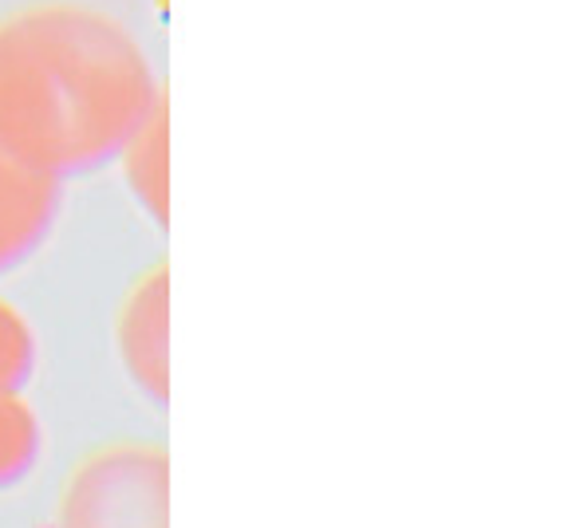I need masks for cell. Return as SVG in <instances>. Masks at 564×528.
<instances>
[{"instance_id":"1","label":"cell","mask_w":564,"mask_h":528,"mask_svg":"<svg viewBox=\"0 0 564 528\" xmlns=\"http://www.w3.org/2000/svg\"><path fill=\"white\" fill-rule=\"evenodd\" d=\"M162 103L151 56L122 20L76 0L0 20V142L59 186L111 166Z\"/></svg>"},{"instance_id":"2","label":"cell","mask_w":564,"mask_h":528,"mask_svg":"<svg viewBox=\"0 0 564 528\" xmlns=\"http://www.w3.org/2000/svg\"><path fill=\"white\" fill-rule=\"evenodd\" d=\"M59 528H170V462L162 446L115 442L87 453L59 497Z\"/></svg>"},{"instance_id":"3","label":"cell","mask_w":564,"mask_h":528,"mask_svg":"<svg viewBox=\"0 0 564 528\" xmlns=\"http://www.w3.org/2000/svg\"><path fill=\"white\" fill-rule=\"evenodd\" d=\"M115 348L122 371L154 403H166L170 363H166V264L131 284L115 311Z\"/></svg>"},{"instance_id":"4","label":"cell","mask_w":564,"mask_h":528,"mask_svg":"<svg viewBox=\"0 0 564 528\" xmlns=\"http://www.w3.org/2000/svg\"><path fill=\"white\" fill-rule=\"evenodd\" d=\"M59 213V182L32 170L0 142V273L24 264L47 241Z\"/></svg>"},{"instance_id":"5","label":"cell","mask_w":564,"mask_h":528,"mask_svg":"<svg viewBox=\"0 0 564 528\" xmlns=\"http://www.w3.org/2000/svg\"><path fill=\"white\" fill-rule=\"evenodd\" d=\"M115 162H119L131 198L147 209V218L154 226H166V103L131 134Z\"/></svg>"},{"instance_id":"6","label":"cell","mask_w":564,"mask_h":528,"mask_svg":"<svg viewBox=\"0 0 564 528\" xmlns=\"http://www.w3.org/2000/svg\"><path fill=\"white\" fill-rule=\"evenodd\" d=\"M40 418L20 391H0V490L24 482L40 458Z\"/></svg>"},{"instance_id":"7","label":"cell","mask_w":564,"mask_h":528,"mask_svg":"<svg viewBox=\"0 0 564 528\" xmlns=\"http://www.w3.org/2000/svg\"><path fill=\"white\" fill-rule=\"evenodd\" d=\"M36 371V331L17 304L0 300V391H24Z\"/></svg>"}]
</instances>
